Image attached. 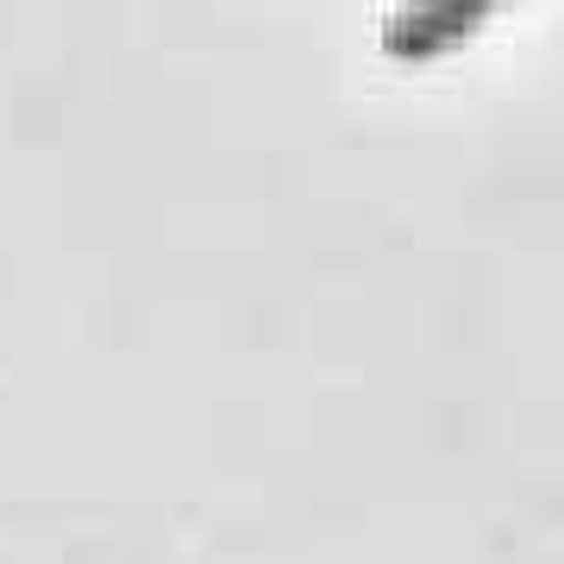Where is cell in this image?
<instances>
[{"label": "cell", "mask_w": 564, "mask_h": 564, "mask_svg": "<svg viewBox=\"0 0 564 564\" xmlns=\"http://www.w3.org/2000/svg\"><path fill=\"white\" fill-rule=\"evenodd\" d=\"M489 20L484 0H470V7H408L395 20L383 25V51L389 57H433V51H452L458 39H470L477 25Z\"/></svg>", "instance_id": "cell-1"}]
</instances>
